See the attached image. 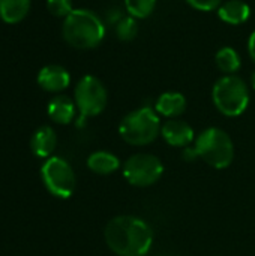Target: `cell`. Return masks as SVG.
<instances>
[{"label":"cell","mask_w":255,"mask_h":256,"mask_svg":"<svg viewBox=\"0 0 255 256\" xmlns=\"http://www.w3.org/2000/svg\"><path fill=\"white\" fill-rule=\"evenodd\" d=\"M77 112V105L75 100L65 94H57L54 96L47 106V114L48 117L57 123V124H69Z\"/></svg>","instance_id":"cell-11"},{"label":"cell","mask_w":255,"mask_h":256,"mask_svg":"<svg viewBox=\"0 0 255 256\" xmlns=\"http://www.w3.org/2000/svg\"><path fill=\"white\" fill-rule=\"evenodd\" d=\"M212 100L216 110L227 117L243 114L249 105V88L237 75H224L212 88Z\"/></svg>","instance_id":"cell-4"},{"label":"cell","mask_w":255,"mask_h":256,"mask_svg":"<svg viewBox=\"0 0 255 256\" xmlns=\"http://www.w3.org/2000/svg\"><path fill=\"white\" fill-rule=\"evenodd\" d=\"M159 256H168V255H159Z\"/></svg>","instance_id":"cell-25"},{"label":"cell","mask_w":255,"mask_h":256,"mask_svg":"<svg viewBox=\"0 0 255 256\" xmlns=\"http://www.w3.org/2000/svg\"><path fill=\"white\" fill-rule=\"evenodd\" d=\"M158 0H125V9L134 18H147L153 14Z\"/></svg>","instance_id":"cell-18"},{"label":"cell","mask_w":255,"mask_h":256,"mask_svg":"<svg viewBox=\"0 0 255 256\" xmlns=\"http://www.w3.org/2000/svg\"><path fill=\"white\" fill-rule=\"evenodd\" d=\"M41 178L45 189L56 198L68 200L75 190V172L69 162L59 156H51L42 164Z\"/></svg>","instance_id":"cell-6"},{"label":"cell","mask_w":255,"mask_h":256,"mask_svg":"<svg viewBox=\"0 0 255 256\" xmlns=\"http://www.w3.org/2000/svg\"><path fill=\"white\" fill-rule=\"evenodd\" d=\"M215 62L218 69L225 75H234L242 66L239 52L231 46H222L221 50H218L215 56Z\"/></svg>","instance_id":"cell-17"},{"label":"cell","mask_w":255,"mask_h":256,"mask_svg":"<svg viewBox=\"0 0 255 256\" xmlns=\"http://www.w3.org/2000/svg\"><path fill=\"white\" fill-rule=\"evenodd\" d=\"M161 128L158 112L150 106H143L122 118L119 134L122 140L131 146H147L158 138Z\"/></svg>","instance_id":"cell-3"},{"label":"cell","mask_w":255,"mask_h":256,"mask_svg":"<svg viewBox=\"0 0 255 256\" xmlns=\"http://www.w3.org/2000/svg\"><path fill=\"white\" fill-rule=\"evenodd\" d=\"M164 172V165L161 159L150 153L132 154L123 164L125 178L138 188H147L155 184Z\"/></svg>","instance_id":"cell-8"},{"label":"cell","mask_w":255,"mask_h":256,"mask_svg":"<svg viewBox=\"0 0 255 256\" xmlns=\"http://www.w3.org/2000/svg\"><path fill=\"white\" fill-rule=\"evenodd\" d=\"M186 110V99L179 92H165L162 93L156 104L155 111L167 118H177Z\"/></svg>","instance_id":"cell-13"},{"label":"cell","mask_w":255,"mask_h":256,"mask_svg":"<svg viewBox=\"0 0 255 256\" xmlns=\"http://www.w3.org/2000/svg\"><path fill=\"white\" fill-rule=\"evenodd\" d=\"M87 166L95 174L108 176V174L116 172L120 168V160L116 154L105 152V150H99V152L92 153L87 158Z\"/></svg>","instance_id":"cell-16"},{"label":"cell","mask_w":255,"mask_h":256,"mask_svg":"<svg viewBox=\"0 0 255 256\" xmlns=\"http://www.w3.org/2000/svg\"><path fill=\"white\" fill-rule=\"evenodd\" d=\"M36 81L42 90L48 93H60L69 87L71 75L60 64H47L38 72Z\"/></svg>","instance_id":"cell-9"},{"label":"cell","mask_w":255,"mask_h":256,"mask_svg":"<svg viewBox=\"0 0 255 256\" xmlns=\"http://www.w3.org/2000/svg\"><path fill=\"white\" fill-rule=\"evenodd\" d=\"M32 0H0V20L5 24L21 22L30 10Z\"/></svg>","instance_id":"cell-15"},{"label":"cell","mask_w":255,"mask_h":256,"mask_svg":"<svg viewBox=\"0 0 255 256\" xmlns=\"http://www.w3.org/2000/svg\"><path fill=\"white\" fill-rule=\"evenodd\" d=\"M194 148L206 164L216 170L227 168L234 158V146L230 135L219 128L203 130L194 144Z\"/></svg>","instance_id":"cell-5"},{"label":"cell","mask_w":255,"mask_h":256,"mask_svg":"<svg viewBox=\"0 0 255 256\" xmlns=\"http://www.w3.org/2000/svg\"><path fill=\"white\" fill-rule=\"evenodd\" d=\"M218 16L231 26L243 24L251 16V8L243 0H227L218 8Z\"/></svg>","instance_id":"cell-14"},{"label":"cell","mask_w":255,"mask_h":256,"mask_svg":"<svg viewBox=\"0 0 255 256\" xmlns=\"http://www.w3.org/2000/svg\"><path fill=\"white\" fill-rule=\"evenodd\" d=\"M251 84H252V87H254L255 90V72L251 75Z\"/></svg>","instance_id":"cell-24"},{"label":"cell","mask_w":255,"mask_h":256,"mask_svg":"<svg viewBox=\"0 0 255 256\" xmlns=\"http://www.w3.org/2000/svg\"><path fill=\"white\" fill-rule=\"evenodd\" d=\"M138 34V22L137 18L126 15L123 16L117 24H116V36L119 40L123 42H129L132 39H135Z\"/></svg>","instance_id":"cell-19"},{"label":"cell","mask_w":255,"mask_h":256,"mask_svg":"<svg viewBox=\"0 0 255 256\" xmlns=\"http://www.w3.org/2000/svg\"><path fill=\"white\" fill-rule=\"evenodd\" d=\"M57 146V134L51 126H41L30 138V148L35 156L48 159Z\"/></svg>","instance_id":"cell-12"},{"label":"cell","mask_w":255,"mask_h":256,"mask_svg":"<svg viewBox=\"0 0 255 256\" xmlns=\"http://www.w3.org/2000/svg\"><path fill=\"white\" fill-rule=\"evenodd\" d=\"M65 42L75 50L96 48L105 36L104 21L90 9H74L62 24Z\"/></svg>","instance_id":"cell-2"},{"label":"cell","mask_w":255,"mask_h":256,"mask_svg":"<svg viewBox=\"0 0 255 256\" xmlns=\"http://www.w3.org/2000/svg\"><path fill=\"white\" fill-rule=\"evenodd\" d=\"M74 100L81 117L99 116L108 102V93L102 81L93 75H84L75 86Z\"/></svg>","instance_id":"cell-7"},{"label":"cell","mask_w":255,"mask_h":256,"mask_svg":"<svg viewBox=\"0 0 255 256\" xmlns=\"http://www.w3.org/2000/svg\"><path fill=\"white\" fill-rule=\"evenodd\" d=\"M186 3L197 10L210 12V10L218 9L224 3V0H186Z\"/></svg>","instance_id":"cell-21"},{"label":"cell","mask_w":255,"mask_h":256,"mask_svg":"<svg viewBox=\"0 0 255 256\" xmlns=\"http://www.w3.org/2000/svg\"><path fill=\"white\" fill-rule=\"evenodd\" d=\"M47 9L51 15L65 20L74 10V4L72 0H47Z\"/></svg>","instance_id":"cell-20"},{"label":"cell","mask_w":255,"mask_h":256,"mask_svg":"<svg viewBox=\"0 0 255 256\" xmlns=\"http://www.w3.org/2000/svg\"><path fill=\"white\" fill-rule=\"evenodd\" d=\"M104 236L108 248L117 256H146L153 243L150 225L135 216L113 218Z\"/></svg>","instance_id":"cell-1"},{"label":"cell","mask_w":255,"mask_h":256,"mask_svg":"<svg viewBox=\"0 0 255 256\" xmlns=\"http://www.w3.org/2000/svg\"><path fill=\"white\" fill-rule=\"evenodd\" d=\"M182 156H183V159H185L186 162H192V160H195V159L198 158V154H197L195 148H194V147H191V146H188V147H185V148H183Z\"/></svg>","instance_id":"cell-22"},{"label":"cell","mask_w":255,"mask_h":256,"mask_svg":"<svg viewBox=\"0 0 255 256\" xmlns=\"http://www.w3.org/2000/svg\"><path fill=\"white\" fill-rule=\"evenodd\" d=\"M248 54H249L251 60L255 63V30L251 33V36L248 39Z\"/></svg>","instance_id":"cell-23"},{"label":"cell","mask_w":255,"mask_h":256,"mask_svg":"<svg viewBox=\"0 0 255 256\" xmlns=\"http://www.w3.org/2000/svg\"><path fill=\"white\" fill-rule=\"evenodd\" d=\"M161 135L173 147H188L194 141V129L183 120L170 118L161 128Z\"/></svg>","instance_id":"cell-10"}]
</instances>
